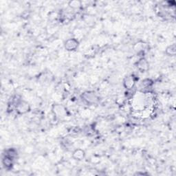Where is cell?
<instances>
[{
  "instance_id": "1",
  "label": "cell",
  "mask_w": 176,
  "mask_h": 176,
  "mask_svg": "<svg viewBox=\"0 0 176 176\" xmlns=\"http://www.w3.org/2000/svg\"><path fill=\"white\" fill-rule=\"evenodd\" d=\"M16 111L19 114H24L28 112L31 109L29 103L25 100H20L19 102L17 103L16 105Z\"/></svg>"
},
{
  "instance_id": "2",
  "label": "cell",
  "mask_w": 176,
  "mask_h": 176,
  "mask_svg": "<svg viewBox=\"0 0 176 176\" xmlns=\"http://www.w3.org/2000/svg\"><path fill=\"white\" fill-rule=\"evenodd\" d=\"M82 98L86 103L89 104L96 103L98 101V97L93 92H85L82 94Z\"/></svg>"
},
{
  "instance_id": "3",
  "label": "cell",
  "mask_w": 176,
  "mask_h": 176,
  "mask_svg": "<svg viewBox=\"0 0 176 176\" xmlns=\"http://www.w3.org/2000/svg\"><path fill=\"white\" fill-rule=\"evenodd\" d=\"M79 41L74 38L69 39L64 43V47L68 51H74L79 46Z\"/></svg>"
},
{
  "instance_id": "4",
  "label": "cell",
  "mask_w": 176,
  "mask_h": 176,
  "mask_svg": "<svg viewBox=\"0 0 176 176\" xmlns=\"http://www.w3.org/2000/svg\"><path fill=\"white\" fill-rule=\"evenodd\" d=\"M124 87L127 89H131L133 88L135 85V80H134L133 77L132 76H129L125 77L123 81Z\"/></svg>"
},
{
  "instance_id": "5",
  "label": "cell",
  "mask_w": 176,
  "mask_h": 176,
  "mask_svg": "<svg viewBox=\"0 0 176 176\" xmlns=\"http://www.w3.org/2000/svg\"><path fill=\"white\" fill-rule=\"evenodd\" d=\"M137 67L142 72L147 71L149 68V63L145 59L142 58L137 63Z\"/></svg>"
},
{
  "instance_id": "6",
  "label": "cell",
  "mask_w": 176,
  "mask_h": 176,
  "mask_svg": "<svg viewBox=\"0 0 176 176\" xmlns=\"http://www.w3.org/2000/svg\"><path fill=\"white\" fill-rule=\"evenodd\" d=\"M72 157L76 160H82L85 158V153L83 149H76L73 152Z\"/></svg>"
},
{
  "instance_id": "7",
  "label": "cell",
  "mask_w": 176,
  "mask_h": 176,
  "mask_svg": "<svg viewBox=\"0 0 176 176\" xmlns=\"http://www.w3.org/2000/svg\"><path fill=\"white\" fill-rule=\"evenodd\" d=\"M166 54L169 56H175L176 54V46L175 44L170 45L166 49Z\"/></svg>"
},
{
  "instance_id": "8",
  "label": "cell",
  "mask_w": 176,
  "mask_h": 176,
  "mask_svg": "<svg viewBox=\"0 0 176 176\" xmlns=\"http://www.w3.org/2000/svg\"><path fill=\"white\" fill-rule=\"evenodd\" d=\"M3 164L6 168H10L13 165V158L9 156H6L3 159Z\"/></svg>"
},
{
  "instance_id": "9",
  "label": "cell",
  "mask_w": 176,
  "mask_h": 176,
  "mask_svg": "<svg viewBox=\"0 0 176 176\" xmlns=\"http://www.w3.org/2000/svg\"><path fill=\"white\" fill-rule=\"evenodd\" d=\"M153 84V81L151 79H146L145 80H143L141 83V88L142 89H147L148 88L151 87V86Z\"/></svg>"
},
{
  "instance_id": "10",
  "label": "cell",
  "mask_w": 176,
  "mask_h": 176,
  "mask_svg": "<svg viewBox=\"0 0 176 176\" xmlns=\"http://www.w3.org/2000/svg\"><path fill=\"white\" fill-rule=\"evenodd\" d=\"M69 6L72 8H79L81 6V2L78 1V0H73L69 2Z\"/></svg>"
},
{
  "instance_id": "11",
  "label": "cell",
  "mask_w": 176,
  "mask_h": 176,
  "mask_svg": "<svg viewBox=\"0 0 176 176\" xmlns=\"http://www.w3.org/2000/svg\"><path fill=\"white\" fill-rule=\"evenodd\" d=\"M145 50V44L143 43H138L135 46V50L138 52H143Z\"/></svg>"
}]
</instances>
